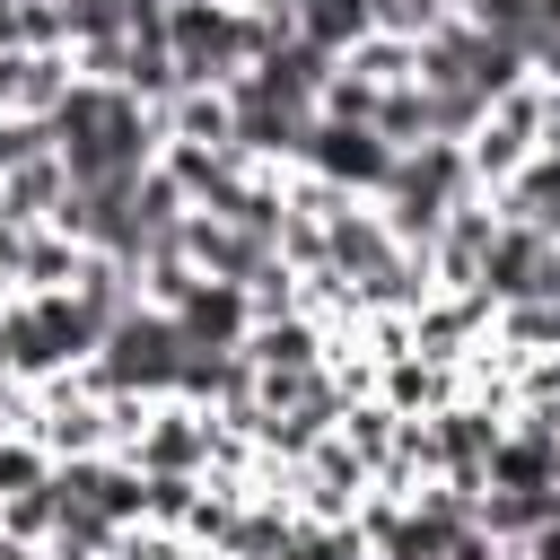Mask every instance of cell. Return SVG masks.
Instances as JSON below:
<instances>
[{
	"instance_id": "4",
	"label": "cell",
	"mask_w": 560,
	"mask_h": 560,
	"mask_svg": "<svg viewBox=\"0 0 560 560\" xmlns=\"http://www.w3.org/2000/svg\"><path fill=\"white\" fill-rule=\"evenodd\" d=\"M525 560H560V516H551V525H542V534L525 542Z\"/></svg>"
},
{
	"instance_id": "5",
	"label": "cell",
	"mask_w": 560,
	"mask_h": 560,
	"mask_svg": "<svg viewBox=\"0 0 560 560\" xmlns=\"http://www.w3.org/2000/svg\"><path fill=\"white\" fill-rule=\"evenodd\" d=\"M18 298H26V289H18V271H9V262H0V315H9V306H18Z\"/></svg>"
},
{
	"instance_id": "2",
	"label": "cell",
	"mask_w": 560,
	"mask_h": 560,
	"mask_svg": "<svg viewBox=\"0 0 560 560\" xmlns=\"http://www.w3.org/2000/svg\"><path fill=\"white\" fill-rule=\"evenodd\" d=\"M394 140L376 131V122H350V114H315V131H306V158L298 166H315V175H332L341 192H385L394 184Z\"/></svg>"
},
{
	"instance_id": "3",
	"label": "cell",
	"mask_w": 560,
	"mask_h": 560,
	"mask_svg": "<svg viewBox=\"0 0 560 560\" xmlns=\"http://www.w3.org/2000/svg\"><path fill=\"white\" fill-rule=\"evenodd\" d=\"M175 324H184V341L236 350V341L254 332V298H245L236 280H192V289H184V306H175Z\"/></svg>"
},
{
	"instance_id": "1",
	"label": "cell",
	"mask_w": 560,
	"mask_h": 560,
	"mask_svg": "<svg viewBox=\"0 0 560 560\" xmlns=\"http://www.w3.org/2000/svg\"><path fill=\"white\" fill-rule=\"evenodd\" d=\"M114 394H175V368H184V324L166 315V306H131L114 332H105V350L88 359Z\"/></svg>"
}]
</instances>
